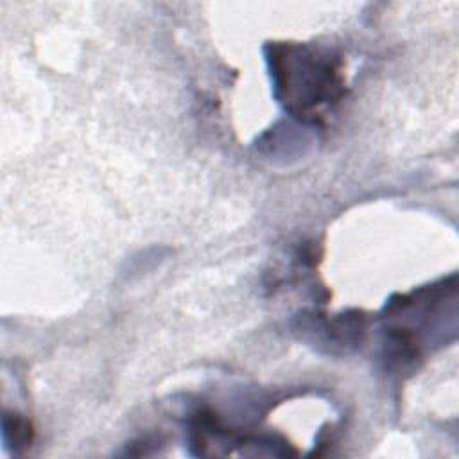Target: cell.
Here are the masks:
<instances>
[{"label":"cell","mask_w":459,"mask_h":459,"mask_svg":"<svg viewBox=\"0 0 459 459\" xmlns=\"http://www.w3.org/2000/svg\"><path fill=\"white\" fill-rule=\"evenodd\" d=\"M274 63L276 88L283 91L290 109L307 113L335 99L341 86L339 72L325 56L321 57L307 48L296 54V47H289L287 56H274Z\"/></svg>","instance_id":"1"}]
</instances>
